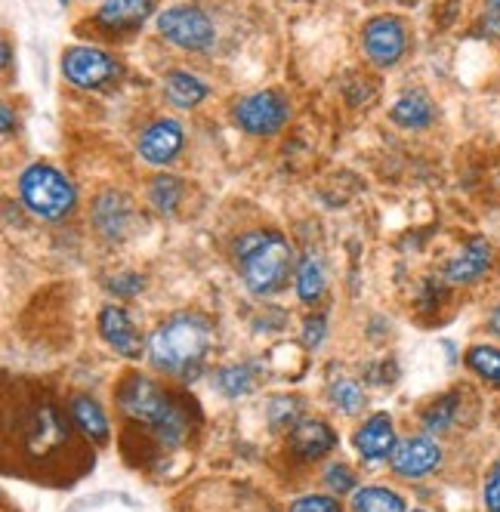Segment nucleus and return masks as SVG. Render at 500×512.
<instances>
[{
	"instance_id": "nucleus-1",
	"label": "nucleus",
	"mask_w": 500,
	"mask_h": 512,
	"mask_svg": "<svg viewBox=\"0 0 500 512\" xmlns=\"http://www.w3.org/2000/svg\"><path fill=\"white\" fill-rule=\"evenodd\" d=\"M238 260L247 287L254 294H275V290L288 281V272L294 266V253L288 241L272 235V232H257L238 241Z\"/></svg>"
},
{
	"instance_id": "nucleus-2",
	"label": "nucleus",
	"mask_w": 500,
	"mask_h": 512,
	"mask_svg": "<svg viewBox=\"0 0 500 512\" xmlns=\"http://www.w3.org/2000/svg\"><path fill=\"white\" fill-rule=\"evenodd\" d=\"M121 408L139 423H152L164 442H180L186 435V420L183 414L170 405V398L146 377H130L121 386Z\"/></svg>"
},
{
	"instance_id": "nucleus-3",
	"label": "nucleus",
	"mask_w": 500,
	"mask_h": 512,
	"mask_svg": "<svg viewBox=\"0 0 500 512\" xmlns=\"http://www.w3.org/2000/svg\"><path fill=\"white\" fill-rule=\"evenodd\" d=\"M207 324L195 315H180L161 324L152 337V358L164 371H183L189 364L201 361L207 349Z\"/></svg>"
},
{
	"instance_id": "nucleus-4",
	"label": "nucleus",
	"mask_w": 500,
	"mask_h": 512,
	"mask_svg": "<svg viewBox=\"0 0 500 512\" xmlns=\"http://www.w3.org/2000/svg\"><path fill=\"white\" fill-rule=\"evenodd\" d=\"M25 207L41 219H62L75 207V186L53 167H28L19 179Z\"/></svg>"
},
{
	"instance_id": "nucleus-5",
	"label": "nucleus",
	"mask_w": 500,
	"mask_h": 512,
	"mask_svg": "<svg viewBox=\"0 0 500 512\" xmlns=\"http://www.w3.org/2000/svg\"><path fill=\"white\" fill-rule=\"evenodd\" d=\"M158 31L183 50H207L213 44V22L198 7H170L158 16Z\"/></svg>"
},
{
	"instance_id": "nucleus-6",
	"label": "nucleus",
	"mask_w": 500,
	"mask_h": 512,
	"mask_svg": "<svg viewBox=\"0 0 500 512\" xmlns=\"http://www.w3.org/2000/svg\"><path fill=\"white\" fill-rule=\"evenodd\" d=\"M235 121L254 136H272L288 121V102L272 90L254 93L235 105Z\"/></svg>"
},
{
	"instance_id": "nucleus-7",
	"label": "nucleus",
	"mask_w": 500,
	"mask_h": 512,
	"mask_svg": "<svg viewBox=\"0 0 500 512\" xmlns=\"http://www.w3.org/2000/svg\"><path fill=\"white\" fill-rule=\"evenodd\" d=\"M62 68H65V78L81 87V90H96L102 87L105 81H112L118 75V65L109 53L102 50H93V47H75L68 50L65 59H62Z\"/></svg>"
},
{
	"instance_id": "nucleus-8",
	"label": "nucleus",
	"mask_w": 500,
	"mask_h": 512,
	"mask_svg": "<svg viewBox=\"0 0 500 512\" xmlns=\"http://www.w3.org/2000/svg\"><path fill=\"white\" fill-rule=\"evenodd\" d=\"M365 50L377 65H396L405 53V25L396 16H380L365 28Z\"/></svg>"
},
{
	"instance_id": "nucleus-9",
	"label": "nucleus",
	"mask_w": 500,
	"mask_h": 512,
	"mask_svg": "<svg viewBox=\"0 0 500 512\" xmlns=\"http://www.w3.org/2000/svg\"><path fill=\"white\" fill-rule=\"evenodd\" d=\"M392 469L405 479H420V475H430L442 463V451L433 438H408V442L396 445L392 451Z\"/></svg>"
},
{
	"instance_id": "nucleus-10",
	"label": "nucleus",
	"mask_w": 500,
	"mask_h": 512,
	"mask_svg": "<svg viewBox=\"0 0 500 512\" xmlns=\"http://www.w3.org/2000/svg\"><path fill=\"white\" fill-rule=\"evenodd\" d=\"M180 149H183V127L170 118L155 121L139 139V155L149 164H167L180 155Z\"/></svg>"
},
{
	"instance_id": "nucleus-11",
	"label": "nucleus",
	"mask_w": 500,
	"mask_h": 512,
	"mask_svg": "<svg viewBox=\"0 0 500 512\" xmlns=\"http://www.w3.org/2000/svg\"><path fill=\"white\" fill-rule=\"evenodd\" d=\"M99 331H102L105 343L115 346L121 355H127V358H139L142 355V340H139L136 327H133V321L127 318L124 309L105 306L102 315H99Z\"/></svg>"
},
{
	"instance_id": "nucleus-12",
	"label": "nucleus",
	"mask_w": 500,
	"mask_h": 512,
	"mask_svg": "<svg viewBox=\"0 0 500 512\" xmlns=\"http://www.w3.org/2000/svg\"><path fill=\"white\" fill-rule=\"evenodd\" d=\"M488 266H491V247L482 238H476L448 263L445 278L451 284H473L476 278H482L488 272Z\"/></svg>"
},
{
	"instance_id": "nucleus-13",
	"label": "nucleus",
	"mask_w": 500,
	"mask_h": 512,
	"mask_svg": "<svg viewBox=\"0 0 500 512\" xmlns=\"http://www.w3.org/2000/svg\"><path fill=\"white\" fill-rule=\"evenodd\" d=\"M355 448L362 451V457L368 460H383L392 457L396 451V429H392V420L386 414H374L355 435Z\"/></svg>"
},
{
	"instance_id": "nucleus-14",
	"label": "nucleus",
	"mask_w": 500,
	"mask_h": 512,
	"mask_svg": "<svg viewBox=\"0 0 500 512\" xmlns=\"http://www.w3.org/2000/svg\"><path fill=\"white\" fill-rule=\"evenodd\" d=\"M149 10H152L149 0H105L96 19H99V25L112 28V31H127V28L142 25Z\"/></svg>"
},
{
	"instance_id": "nucleus-15",
	"label": "nucleus",
	"mask_w": 500,
	"mask_h": 512,
	"mask_svg": "<svg viewBox=\"0 0 500 512\" xmlns=\"http://www.w3.org/2000/svg\"><path fill=\"white\" fill-rule=\"evenodd\" d=\"M337 445V438L334 432L325 426V423H318V420H303L294 426L291 432V448L300 454V457H321V454H328L331 448Z\"/></svg>"
},
{
	"instance_id": "nucleus-16",
	"label": "nucleus",
	"mask_w": 500,
	"mask_h": 512,
	"mask_svg": "<svg viewBox=\"0 0 500 512\" xmlns=\"http://www.w3.org/2000/svg\"><path fill=\"white\" fill-rule=\"evenodd\" d=\"M164 90H167V99L180 108H195L207 96V87L195 75H189V71H170L164 78Z\"/></svg>"
},
{
	"instance_id": "nucleus-17",
	"label": "nucleus",
	"mask_w": 500,
	"mask_h": 512,
	"mask_svg": "<svg viewBox=\"0 0 500 512\" xmlns=\"http://www.w3.org/2000/svg\"><path fill=\"white\" fill-rule=\"evenodd\" d=\"M392 121L402 127H411V130H420L433 121V102L423 93H408L392 105Z\"/></svg>"
},
{
	"instance_id": "nucleus-18",
	"label": "nucleus",
	"mask_w": 500,
	"mask_h": 512,
	"mask_svg": "<svg viewBox=\"0 0 500 512\" xmlns=\"http://www.w3.org/2000/svg\"><path fill=\"white\" fill-rule=\"evenodd\" d=\"M71 417H75L78 429L93 438V442H105L109 435V423H105V414L99 411V405L93 398H75L71 401Z\"/></svg>"
},
{
	"instance_id": "nucleus-19",
	"label": "nucleus",
	"mask_w": 500,
	"mask_h": 512,
	"mask_svg": "<svg viewBox=\"0 0 500 512\" xmlns=\"http://www.w3.org/2000/svg\"><path fill=\"white\" fill-rule=\"evenodd\" d=\"M355 512H405V500L386 488H362L352 497Z\"/></svg>"
},
{
	"instance_id": "nucleus-20",
	"label": "nucleus",
	"mask_w": 500,
	"mask_h": 512,
	"mask_svg": "<svg viewBox=\"0 0 500 512\" xmlns=\"http://www.w3.org/2000/svg\"><path fill=\"white\" fill-rule=\"evenodd\" d=\"M321 290H325V272H321L315 256H306L300 263V275H297V294H300V300L312 303L321 297Z\"/></svg>"
},
{
	"instance_id": "nucleus-21",
	"label": "nucleus",
	"mask_w": 500,
	"mask_h": 512,
	"mask_svg": "<svg viewBox=\"0 0 500 512\" xmlns=\"http://www.w3.org/2000/svg\"><path fill=\"white\" fill-rule=\"evenodd\" d=\"M467 364H470V368H473L482 380L500 386V349L473 346V349L467 352Z\"/></svg>"
},
{
	"instance_id": "nucleus-22",
	"label": "nucleus",
	"mask_w": 500,
	"mask_h": 512,
	"mask_svg": "<svg viewBox=\"0 0 500 512\" xmlns=\"http://www.w3.org/2000/svg\"><path fill=\"white\" fill-rule=\"evenodd\" d=\"M180 198H183L180 179H173V176L155 179V186H152V204H155L158 210H173L176 204H180Z\"/></svg>"
},
{
	"instance_id": "nucleus-23",
	"label": "nucleus",
	"mask_w": 500,
	"mask_h": 512,
	"mask_svg": "<svg viewBox=\"0 0 500 512\" xmlns=\"http://www.w3.org/2000/svg\"><path fill=\"white\" fill-rule=\"evenodd\" d=\"M331 398L340 405V411H346V414H355L362 405H365V395H362V389L355 386L352 380H340V383H334L331 386Z\"/></svg>"
},
{
	"instance_id": "nucleus-24",
	"label": "nucleus",
	"mask_w": 500,
	"mask_h": 512,
	"mask_svg": "<svg viewBox=\"0 0 500 512\" xmlns=\"http://www.w3.org/2000/svg\"><path fill=\"white\" fill-rule=\"evenodd\" d=\"M451 417H454V398H442L439 405H433L430 411H426V429L442 432V429H448Z\"/></svg>"
},
{
	"instance_id": "nucleus-25",
	"label": "nucleus",
	"mask_w": 500,
	"mask_h": 512,
	"mask_svg": "<svg viewBox=\"0 0 500 512\" xmlns=\"http://www.w3.org/2000/svg\"><path fill=\"white\" fill-rule=\"evenodd\" d=\"M220 389H223L226 395H244V392L250 389V374H247V368H229V371H223V374H220Z\"/></svg>"
},
{
	"instance_id": "nucleus-26",
	"label": "nucleus",
	"mask_w": 500,
	"mask_h": 512,
	"mask_svg": "<svg viewBox=\"0 0 500 512\" xmlns=\"http://www.w3.org/2000/svg\"><path fill=\"white\" fill-rule=\"evenodd\" d=\"M291 512H340V503L331 497H300Z\"/></svg>"
},
{
	"instance_id": "nucleus-27",
	"label": "nucleus",
	"mask_w": 500,
	"mask_h": 512,
	"mask_svg": "<svg viewBox=\"0 0 500 512\" xmlns=\"http://www.w3.org/2000/svg\"><path fill=\"white\" fill-rule=\"evenodd\" d=\"M328 485H331V491L346 494V491L355 488V479H352V472H349L346 466H331V469H328Z\"/></svg>"
},
{
	"instance_id": "nucleus-28",
	"label": "nucleus",
	"mask_w": 500,
	"mask_h": 512,
	"mask_svg": "<svg viewBox=\"0 0 500 512\" xmlns=\"http://www.w3.org/2000/svg\"><path fill=\"white\" fill-rule=\"evenodd\" d=\"M485 506H488V512H500V475L497 472L485 485Z\"/></svg>"
},
{
	"instance_id": "nucleus-29",
	"label": "nucleus",
	"mask_w": 500,
	"mask_h": 512,
	"mask_svg": "<svg viewBox=\"0 0 500 512\" xmlns=\"http://www.w3.org/2000/svg\"><path fill=\"white\" fill-rule=\"evenodd\" d=\"M321 331H325V321H321V318L309 321V324H306V343L315 346V343L321 340Z\"/></svg>"
},
{
	"instance_id": "nucleus-30",
	"label": "nucleus",
	"mask_w": 500,
	"mask_h": 512,
	"mask_svg": "<svg viewBox=\"0 0 500 512\" xmlns=\"http://www.w3.org/2000/svg\"><path fill=\"white\" fill-rule=\"evenodd\" d=\"M488 327H491L494 334H500V306H497V309L491 312V318H488Z\"/></svg>"
},
{
	"instance_id": "nucleus-31",
	"label": "nucleus",
	"mask_w": 500,
	"mask_h": 512,
	"mask_svg": "<svg viewBox=\"0 0 500 512\" xmlns=\"http://www.w3.org/2000/svg\"><path fill=\"white\" fill-rule=\"evenodd\" d=\"M4 133H13V118H10V105H4Z\"/></svg>"
},
{
	"instance_id": "nucleus-32",
	"label": "nucleus",
	"mask_w": 500,
	"mask_h": 512,
	"mask_svg": "<svg viewBox=\"0 0 500 512\" xmlns=\"http://www.w3.org/2000/svg\"><path fill=\"white\" fill-rule=\"evenodd\" d=\"M491 7H494V13H500V0H491Z\"/></svg>"
},
{
	"instance_id": "nucleus-33",
	"label": "nucleus",
	"mask_w": 500,
	"mask_h": 512,
	"mask_svg": "<svg viewBox=\"0 0 500 512\" xmlns=\"http://www.w3.org/2000/svg\"><path fill=\"white\" fill-rule=\"evenodd\" d=\"M494 472H497V475H500V460H497V466H494Z\"/></svg>"
},
{
	"instance_id": "nucleus-34",
	"label": "nucleus",
	"mask_w": 500,
	"mask_h": 512,
	"mask_svg": "<svg viewBox=\"0 0 500 512\" xmlns=\"http://www.w3.org/2000/svg\"><path fill=\"white\" fill-rule=\"evenodd\" d=\"M62 4H65V0H62Z\"/></svg>"
}]
</instances>
